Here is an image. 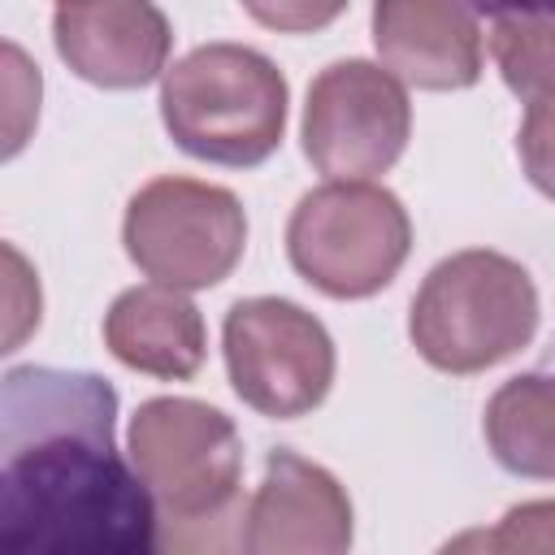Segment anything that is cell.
<instances>
[{
  "label": "cell",
  "mask_w": 555,
  "mask_h": 555,
  "mask_svg": "<svg viewBox=\"0 0 555 555\" xmlns=\"http://www.w3.org/2000/svg\"><path fill=\"white\" fill-rule=\"evenodd\" d=\"M113 416L95 373H4L0 555H156L160 507L117 455Z\"/></svg>",
  "instance_id": "1"
},
{
  "label": "cell",
  "mask_w": 555,
  "mask_h": 555,
  "mask_svg": "<svg viewBox=\"0 0 555 555\" xmlns=\"http://www.w3.org/2000/svg\"><path fill=\"white\" fill-rule=\"evenodd\" d=\"M286 74L247 43H199L160 78L169 139L208 165L251 169L269 160L286 130Z\"/></svg>",
  "instance_id": "2"
},
{
  "label": "cell",
  "mask_w": 555,
  "mask_h": 555,
  "mask_svg": "<svg viewBox=\"0 0 555 555\" xmlns=\"http://www.w3.org/2000/svg\"><path fill=\"white\" fill-rule=\"evenodd\" d=\"M538 286L529 269L490 247L438 260L412 295L408 338L438 373H486L538 334Z\"/></svg>",
  "instance_id": "3"
},
{
  "label": "cell",
  "mask_w": 555,
  "mask_h": 555,
  "mask_svg": "<svg viewBox=\"0 0 555 555\" xmlns=\"http://www.w3.org/2000/svg\"><path fill=\"white\" fill-rule=\"evenodd\" d=\"M412 251L403 199L377 182H321L286 221L295 273L330 299H369L395 282Z\"/></svg>",
  "instance_id": "4"
},
{
  "label": "cell",
  "mask_w": 555,
  "mask_h": 555,
  "mask_svg": "<svg viewBox=\"0 0 555 555\" xmlns=\"http://www.w3.org/2000/svg\"><path fill=\"white\" fill-rule=\"evenodd\" d=\"M121 243L152 282L173 291H208L243 260L247 212L230 186L165 173L130 195Z\"/></svg>",
  "instance_id": "5"
},
{
  "label": "cell",
  "mask_w": 555,
  "mask_h": 555,
  "mask_svg": "<svg viewBox=\"0 0 555 555\" xmlns=\"http://www.w3.org/2000/svg\"><path fill=\"white\" fill-rule=\"evenodd\" d=\"M221 351L234 395L273 421L308 416L334 386V338L295 299L251 295L230 304L221 321Z\"/></svg>",
  "instance_id": "6"
},
{
  "label": "cell",
  "mask_w": 555,
  "mask_h": 555,
  "mask_svg": "<svg viewBox=\"0 0 555 555\" xmlns=\"http://www.w3.org/2000/svg\"><path fill=\"white\" fill-rule=\"evenodd\" d=\"M412 134L408 87L377 61H330L304 104V156L330 182H373L386 173Z\"/></svg>",
  "instance_id": "7"
},
{
  "label": "cell",
  "mask_w": 555,
  "mask_h": 555,
  "mask_svg": "<svg viewBox=\"0 0 555 555\" xmlns=\"http://www.w3.org/2000/svg\"><path fill=\"white\" fill-rule=\"evenodd\" d=\"M126 455L160 512H208L238 494L243 438L204 399L160 395L139 403L126 429Z\"/></svg>",
  "instance_id": "8"
},
{
  "label": "cell",
  "mask_w": 555,
  "mask_h": 555,
  "mask_svg": "<svg viewBox=\"0 0 555 555\" xmlns=\"http://www.w3.org/2000/svg\"><path fill=\"white\" fill-rule=\"evenodd\" d=\"M351 529V499L330 468L286 447L264 460L247 499V555H347Z\"/></svg>",
  "instance_id": "9"
},
{
  "label": "cell",
  "mask_w": 555,
  "mask_h": 555,
  "mask_svg": "<svg viewBox=\"0 0 555 555\" xmlns=\"http://www.w3.org/2000/svg\"><path fill=\"white\" fill-rule=\"evenodd\" d=\"M52 43L82 82L104 91H134L152 78H165L173 30L156 4L91 0L52 9Z\"/></svg>",
  "instance_id": "10"
},
{
  "label": "cell",
  "mask_w": 555,
  "mask_h": 555,
  "mask_svg": "<svg viewBox=\"0 0 555 555\" xmlns=\"http://www.w3.org/2000/svg\"><path fill=\"white\" fill-rule=\"evenodd\" d=\"M373 48L403 87L464 91L481 78V17L447 0H382Z\"/></svg>",
  "instance_id": "11"
},
{
  "label": "cell",
  "mask_w": 555,
  "mask_h": 555,
  "mask_svg": "<svg viewBox=\"0 0 555 555\" xmlns=\"http://www.w3.org/2000/svg\"><path fill=\"white\" fill-rule=\"evenodd\" d=\"M104 347L160 382H186L208 356V330L186 291L147 282L121 291L104 312Z\"/></svg>",
  "instance_id": "12"
},
{
  "label": "cell",
  "mask_w": 555,
  "mask_h": 555,
  "mask_svg": "<svg viewBox=\"0 0 555 555\" xmlns=\"http://www.w3.org/2000/svg\"><path fill=\"white\" fill-rule=\"evenodd\" d=\"M490 455L533 481H555V373L507 377L481 416Z\"/></svg>",
  "instance_id": "13"
},
{
  "label": "cell",
  "mask_w": 555,
  "mask_h": 555,
  "mask_svg": "<svg viewBox=\"0 0 555 555\" xmlns=\"http://www.w3.org/2000/svg\"><path fill=\"white\" fill-rule=\"evenodd\" d=\"M490 52L507 91L529 104L555 100V9L490 13Z\"/></svg>",
  "instance_id": "14"
},
{
  "label": "cell",
  "mask_w": 555,
  "mask_h": 555,
  "mask_svg": "<svg viewBox=\"0 0 555 555\" xmlns=\"http://www.w3.org/2000/svg\"><path fill=\"white\" fill-rule=\"evenodd\" d=\"M438 555H555V499L516 503L494 525L455 533Z\"/></svg>",
  "instance_id": "15"
},
{
  "label": "cell",
  "mask_w": 555,
  "mask_h": 555,
  "mask_svg": "<svg viewBox=\"0 0 555 555\" xmlns=\"http://www.w3.org/2000/svg\"><path fill=\"white\" fill-rule=\"evenodd\" d=\"M156 555H247V503L234 494L208 512H160Z\"/></svg>",
  "instance_id": "16"
},
{
  "label": "cell",
  "mask_w": 555,
  "mask_h": 555,
  "mask_svg": "<svg viewBox=\"0 0 555 555\" xmlns=\"http://www.w3.org/2000/svg\"><path fill=\"white\" fill-rule=\"evenodd\" d=\"M4 156H13L39 113V69H30L17 43H4Z\"/></svg>",
  "instance_id": "17"
},
{
  "label": "cell",
  "mask_w": 555,
  "mask_h": 555,
  "mask_svg": "<svg viewBox=\"0 0 555 555\" xmlns=\"http://www.w3.org/2000/svg\"><path fill=\"white\" fill-rule=\"evenodd\" d=\"M516 152H520V165H525L529 182L546 199H555V100L529 104V113L516 130Z\"/></svg>",
  "instance_id": "18"
},
{
  "label": "cell",
  "mask_w": 555,
  "mask_h": 555,
  "mask_svg": "<svg viewBox=\"0 0 555 555\" xmlns=\"http://www.w3.org/2000/svg\"><path fill=\"white\" fill-rule=\"evenodd\" d=\"M4 260H9V334H4V351H17L22 334L30 325H39V282L26 273V260L17 256V247L4 243Z\"/></svg>",
  "instance_id": "19"
},
{
  "label": "cell",
  "mask_w": 555,
  "mask_h": 555,
  "mask_svg": "<svg viewBox=\"0 0 555 555\" xmlns=\"http://www.w3.org/2000/svg\"><path fill=\"white\" fill-rule=\"evenodd\" d=\"M247 13L264 26H278V30H312V26H325L343 13V4H247Z\"/></svg>",
  "instance_id": "20"
}]
</instances>
